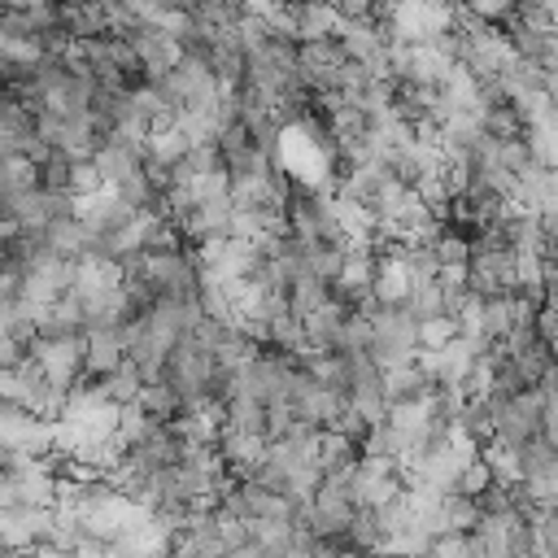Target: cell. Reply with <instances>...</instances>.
I'll return each instance as SVG.
<instances>
[{"label":"cell","instance_id":"obj_2","mask_svg":"<svg viewBox=\"0 0 558 558\" xmlns=\"http://www.w3.org/2000/svg\"><path fill=\"white\" fill-rule=\"evenodd\" d=\"M366 558H398V554H366Z\"/></svg>","mask_w":558,"mask_h":558},{"label":"cell","instance_id":"obj_1","mask_svg":"<svg viewBox=\"0 0 558 558\" xmlns=\"http://www.w3.org/2000/svg\"><path fill=\"white\" fill-rule=\"evenodd\" d=\"M428 558H471V541H467V532H441V536H432Z\"/></svg>","mask_w":558,"mask_h":558}]
</instances>
